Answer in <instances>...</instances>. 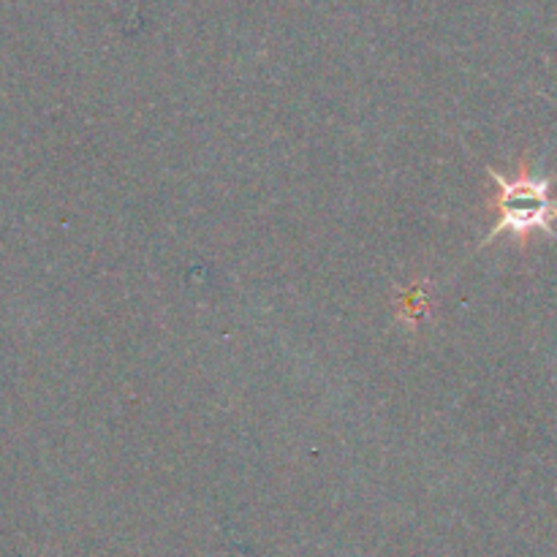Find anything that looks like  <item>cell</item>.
Returning a JSON list of instances; mask_svg holds the SVG:
<instances>
[{
	"instance_id": "obj_1",
	"label": "cell",
	"mask_w": 557,
	"mask_h": 557,
	"mask_svg": "<svg viewBox=\"0 0 557 557\" xmlns=\"http://www.w3.org/2000/svg\"><path fill=\"white\" fill-rule=\"evenodd\" d=\"M487 174L495 183V194L490 199V210L498 215L482 245L493 243L500 234L511 232L522 248H528L533 232H544L557 243V180L533 172L528 156L520 161L517 180H506L498 169L490 166Z\"/></svg>"
},
{
	"instance_id": "obj_2",
	"label": "cell",
	"mask_w": 557,
	"mask_h": 557,
	"mask_svg": "<svg viewBox=\"0 0 557 557\" xmlns=\"http://www.w3.org/2000/svg\"><path fill=\"white\" fill-rule=\"evenodd\" d=\"M403 305H406V310H400L403 319H411L413 324H417V319L422 315V310L428 308V297H424L422 292H408L406 299H403Z\"/></svg>"
}]
</instances>
